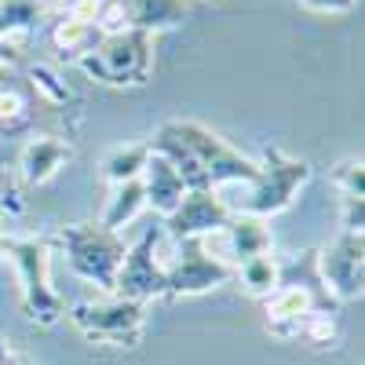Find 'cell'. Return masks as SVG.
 <instances>
[{
    "label": "cell",
    "mask_w": 365,
    "mask_h": 365,
    "mask_svg": "<svg viewBox=\"0 0 365 365\" xmlns=\"http://www.w3.org/2000/svg\"><path fill=\"white\" fill-rule=\"evenodd\" d=\"M150 161V146L146 143H117L113 150H106V158H103V179L110 182V187H117V182H132L143 175Z\"/></svg>",
    "instance_id": "obj_18"
},
{
    "label": "cell",
    "mask_w": 365,
    "mask_h": 365,
    "mask_svg": "<svg viewBox=\"0 0 365 365\" xmlns=\"http://www.w3.org/2000/svg\"><path fill=\"white\" fill-rule=\"evenodd\" d=\"M22 208H26V201H22V194L15 187V179L8 172H0V223L22 216Z\"/></svg>",
    "instance_id": "obj_23"
},
{
    "label": "cell",
    "mask_w": 365,
    "mask_h": 365,
    "mask_svg": "<svg viewBox=\"0 0 365 365\" xmlns=\"http://www.w3.org/2000/svg\"><path fill=\"white\" fill-rule=\"evenodd\" d=\"M44 4H48V8H55L58 15H70V11L81 4V0H44Z\"/></svg>",
    "instance_id": "obj_26"
},
{
    "label": "cell",
    "mask_w": 365,
    "mask_h": 365,
    "mask_svg": "<svg viewBox=\"0 0 365 365\" xmlns=\"http://www.w3.org/2000/svg\"><path fill=\"white\" fill-rule=\"evenodd\" d=\"M146 208V194H143V182L132 179V182H117V187H110V197H106V208H103V227L106 230H117L128 227L139 212Z\"/></svg>",
    "instance_id": "obj_17"
},
{
    "label": "cell",
    "mask_w": 365,
    "mask_h": 365,
    "mask_svg": "<svg viewBox=\"0 0 365 365\" xmlns=\"http://www.w3.org/2000/svg\"><path fill=\"white\" fill-rule=\"evenodd\" d=\"M41 4L37 0H0V44L22 55L26 44L37 37Z\"/></svg>",
    "instance_id": "obj_15"
},
{
    "label": "cell",
    "mask_w": 365,
    "mask_h": 365,
    "mask_svg": "<svg viewBox=\"0 0 365 365\" xmlns=\"http://www.w3.org/2000/svg\"><path fill=\"white\" fill-rule=\"evenodd\" d=\"M4 256L15 267L19 278V303L22 314L34 325H55L66 318V299L51 285V241L48 237H11Z\"/></svg>",
    "instance_id": "obj_3"
},
{
    "label": "cell",
    "mask_w": 365,
    "mask_h": 365,
    "mask_svg": "<svg viewBox=\"0 0 365 365\" xmlns=\"http://www.w3.org/2000/svg\"><path fill=\"white\" fill-rule=\"evenodd\" d=\"M168 128L175 132V139L187 146L190 161L197 165L201 179L212 190L223 187H237V182H252L259 172V161L245 158L241 150H234L220 132H212L201 120H168Z\"/></svg>",
    "instance_id": "obj_5"
},
{
    "label": "cell",
    "mask_w": 365,
    "mask_h": 365,
    "mask_svg": "<svg viewBox=\"0 0 365 365\" xmlns=\"http://www.w3.org/2000/svg\"><path fill=\"white\" fill-rule=\"evenodd\" d=\"M311 179V165L299 161V158H289L285 150L270 146L263 161H259V172L252 182H237V187H223V190H234V197H223V205L230 212H241V216H256V220H270L285 212L299 187Z\"/></svg>",
    "instance_id": "obj_1"
},
{
    "label": "cell",
    "mask_w": 365,
    "mask_h": 365,
    "mask_svg": "<svg viewBox=\"0 0 365 365\" xmlns=\"http://www.w3.org/2000/svg\"><path fill=\"white\" fill-rule=\"evenodd\" d=\"M296 4L314 15H347V11H354L358 0H296Z\"/></svg>",
    "instance_id": "obj_24"
},
{
    "label": "cell",
    "mask_w": 365,
    "mask_h": 365,
    "mask_svg": "<svg viewBox=\"0 0 365 365\" xmlns=\"http://www.w3.org/2000/svg\"><path fill=\"white\" fill-rule=\"evenodd\" d=\"M234 278L241 282V289H245L249 296L267 299L274 289H278L282 263L274 259L270 252H263V256H252V259H245V263H237V267H234Z\"/></svg>",
    "instance_id": "obj_19"
},
{
    "label": "cell",
    "mask_w": 365,
    "mask_h": 365,
    "mask_svg": "<svg viewBox=\"0 0 365 365\" xmlns=\"http://www.w3.org/2000/svg\"><path fill=\"white\" fill-rule=\"evenodd\" d=\"M29 88H34V96H37L41 103H48V106H66V103H73L70 84L58 77L51 66H44V63L29 66Z\"/></svg>",
    "instance_id": "obj_20"
},
{
    "label": "cell",
    "mask_w": 365,
    "mask_h": 365,
    "mask_svg": "<svg viewBox=\"0 0 365 365\" xmlns=\"http://www.w3.org/2000/svg\"><path fill=\"white\" fill-rule=\"evenodd\" d=\"M139 182H143V194H146V208H154L161 220H168L172 212L179 208L182 194H187V182L179 179V172L161 154H150Z\"/></svg>",
    "instance_id": "obj_14"
},
{
    "label": "cell",
    "mask_w": 365,
    "mask_h": 365,
    "mask_svg": "<svg viewBox=\"0 0 365 365\" xmlns=\"http://www.w3.org/2000/svg\"><path fill=\"white\" fill-rule=\"evenodd\" d=\"M318 259V274L325 289L344 299H361V285H365V234H351L340 230L336 241L325 249H314Z\"/></svg>",
    "instance_id": "obj_10"
},
{
    "label": "cell",
    "mask_w": 365,
    "mask_h": 365,
    "mask_svg": "<svg viewBox=\"0 0 365 365\" xmlns=\"http://www.w3.org/2000/svg\"><path fill=\"white\" fill-rule=\"evenodd\" d=\"M29 117H34V106H29V96L15 84H0V128L4 132H19L29 125Z\"/></svg>",
    "instance_id": "obj_21"
},
{
    "label": "cell",
    "mask_w": 365,
    "mask_h": 365,
    "mask_svg": "<svg viewBox=\"0 0 365 365\" xmlns=\"http://www.w3.org/2000/svg\"><path fill=\"white\" fill-rule=\"evenodd\" d=\"M103 34H99V26H96V19H88V15H63L55 22V29H51V44L63 51V55H70L73 63L84 55V51H91V44H96Z\"/></svg>",
    "instance_id": "obj_16"
},
{
    "label": "cell",
    "mask_w": 365,
    "mask_h": 365,
    "mask_svg": "<svg viewBox=\"0 0 365 365\" xmlns=\"http://www.w3.org/2000/svg\"><path fill=\"white\" fill-rule=\"evenodd\" d=\"M212 237H223V252L220 259L237 267V263H245L252 256H263L270 252V227L267 220H256V216H241V212H230V220L220 234H212Z\"/></svg>",
    "instance_id": "obj_13"
},
{
    "label": "cell",
    "mask_w": 365,
    "mask_h": 365,
    "mask_svg": "<svg viewBox=\"0 0 365 365\" xmlns=\"http://www.w3.org/2000/svg\"><path fill=\"white\" fill-rule=\"evenodd\" d=\"M0 365H29V361H26L15 347H8L4 340H0Z\"/></svg>",
    "instance_id": "obj_25"
},
{
    "label": "cell",
    "mask_w": 365,
    "mask_h": 365,
    "mask_svg": "<svg viewBox=\"0 0 365 365\" xmlns=\"http://www.w3.org/2000/svg\"><path fill=\"white\" fill-rule=\"evenodd\" d=\"M77 70L106 88H143L154 73V37L139 29L103 34L91 51L77 58Z\"/></svg>",
    "instance_id": "obj_2"
},
{
    "label": "cell",
    "mask_w": 365,
    "mask_h": 365,
    "mask_svg": "<svg viewBox=\"0 0 365 365\" xmlns=\"http://www.w3.org/2000/svg\"><path fill=\"white\" fill-rule=\"evenodd\" d=\"M73 161V146L58 135H34L19 154V175L29 187H44Z\"/></svg>",
    "instance_id": "obj_12"
},
{
    "label": "cell",
    "mask_w": 365,
    "mask_h": 365,
    "mask_svg": "<svg viewBox=\"0 0 365 365\" xmlns=\"http://www.w3.org/2000/svg\"><path fill=\"white\" fill-rule=\"evenodd\" d=\"M361 172H365V165H361V158H344L336 168H332V182H336V190H340V197H358V201H365V187H361Z\"/></svg>",
    "instance_id": "obj_22"
},
{
    "label": "cell",
    "mask_w": 365,
    "mask_h": 365,
    "mask_svg": "<svg viewBox=\"0 0 365 365\" xmlns=\"http://www.w3.org/2000/svg\"><path fill=\"white\" fill-rule=\"evenodd\" d=\"M165 245H168V237H165L161 227H150L139 241H132L125 259H120L113 296L135 299V303L161 299L165 296V267H168V256H172V249H165Z\"/></svg>",
    "instance_id": "obj_7"
},
{
    "label": "cell",
    "mask_w": 365,
    "mask_h": 365,
    "mask_svg": "<svg viewBox=\"0 0 365 365\" xmlns=\"http://www.w3.org/2000/svg\"><path fill=\"white\" fill-rule=\"evenodd\" d=\"M187 4H190V0H187Z\"/></svg>",
    "instance_id": "obj_27"
},
{
    "label": "cell",
    "mask_w": 365,
    "mask_h": 365,
    "mask_svg": "<svg viewBox=\"0 0 365 365\" xmlns=\"http://www.w3.org/2000/svg\"><path fill=\"white\" fill-rule=\"evenodd\" d=\"M230 220V208L223 205L220 190H187L179 201V208L168 220H161V230L168 241H208L212 234H220Z\"/></svg>",
    "instance_id": "obj_11"
},
{
    "label": "cell",
    "mask_w": 365,
    "mask_h": 365,
    "mask_svg": "<svg viewBox=\"0 0 365 365\" xmlns=\"http://www.w3.org/2000/svg\"><path fill=\"white\" fill-rule=\"evenodd\" d=\"M227 282H234V267L223 263L205 241L190 237V241H175L172 245V256L165 267V296H172V299L205 296Z\"/></svg>",
    "instance_id": "obj_8"
},
{
    "label": "cell",
    "mask_w": 365,
    "mask_h": 365,
    "mask_svg": "<svg viewBox=\"0 0 365 365\" xmlns=\"http://www.w3.org/2000/svg\"><path fill=\"white\" fill-rule=\"evenodd\" d=\"M51 245H58L66 252V263L81 282L113 296L120 259H125V252H128L125 237H120L117 230H106L103 223H70V227L55 230Z\"/></svg>",
    "instance_id": "obj_4"
},
{
    "label": "cell",
    "mask_w": 365,
    "mask_h": 365,
    "mask_svg": "<svg viewBox=\"0 0 365 365\" xmlns=\"http://www.w3.org/2000/svg\"><path fill=\"white\" fill-rule=\"evenodd\" d=\"M70 325L91 344H110V347H139L143 332L150 322V303H135V299H120V296H106V299H88L66 311Z\"/></svg>",
    "instance_id": "obj_6"
},
{
    "label": "cell",
    "mask_w": 365,
    "mask_h": 365,
    "mask_svg": "<svg viewBox=\"0 0 365 365\" xmlns=\"http://www.w3.org/2000/svg\"><path fill=\"white\" fill-rule=\"evenodd\" d=\"M187 0H99L96 26L99 34H117V29H139V34L158 37L165 29H175L187 19Z\"/></svg>",
    "instance_id": "obj_9"
}]
</instances>
